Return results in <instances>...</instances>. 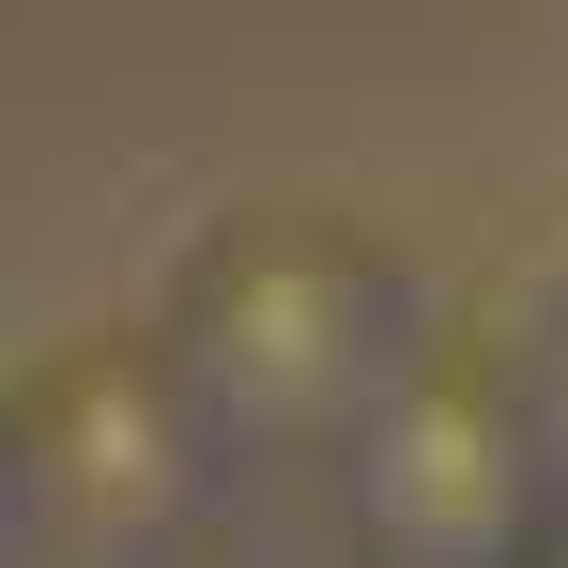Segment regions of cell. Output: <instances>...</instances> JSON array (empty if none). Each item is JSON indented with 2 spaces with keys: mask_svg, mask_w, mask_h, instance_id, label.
Instances as JSON below:
<instances>
[{
  "mask_svg": "<svg viewBox=\"0 0 568 568\" xmlns=\"http://www.w3.org/2000/svg\"><path fill=\"white\" fill-rule=\"evenodd\" d=\"M0 523H16V446H0Z\"/></svg>",
  "mask_w": 568,
  "mask_h": 568,
  "instance_id": "7a4b0ae2",
  "label": "cell"
},
{
  "mask_svg": "<svg viewBox=\"0 0 568 568\" xmlns=\"http://www.w3.org/2000/svg\"><path fill=\"white\" fill-rule=\"evenodd\" d=\"M16 446V507L62 523V538H108V523H154L170 476H185V430H170V384L139 354H62V369L16 384L0 415Z\"/></svg>",
  "mask_w": 568,
  "mask_h": 568,
  "instance_id": "6da1fadb",
  "label": "cell"
}]
</instances>
